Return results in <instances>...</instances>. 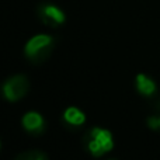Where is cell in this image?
I'll list each match as a JSON object with an SVG mask.
<instances>
[{
	"mask_svg": "<svg viewBox=\"0 0 160 160\" xmlns=\"http://www.w3.org/2000/svg\"><path fill=\"white\" fill-rule=\"evenodd\" d=\"M53 47H55L53 37L48 34H38L25 44L24 53L28 61L32 63H42L51 56Z\"/></svg>",
	"mask_w": 160,
	"mask_h": 160,
	"instance_id": "1",
	"label": "cell"
},
{
	"mask_svg": "<svg viewBox=\"0 0 160 160\" xmlns=\"http://www.w3.org/2000/svg\"><path fill=\"white\" fill-rule=\"evenodd\" d=\"M83 143L86 149L96 158L105 155L114 148L111 132L102 128H91L88 132H86L83 136Z\"/></svg>",
	"mask_w": 160,
	"mask_h": 160,
	"instance_id": "2",
	"label": "cell"
},
{
	"mask_svg": "<svg viewBox=\"0 0 160 160\" xmlns=\"http://www.w3.org/2000/svg\"><path fill=\"white\" fill-rule=\"evenodd\" d=\"M30 90V82L24 75L11 76L2 84V94L7 101H18Z\"/></svg>",
	"mask_w": 160,
	"mask_h": 160,
	"instance_id": "3",
	"label": "cell"
},
{
	"mask_svg": "<svg viewBox=\"0 0 160 160\" xmlns=\"http://www.w3.org/2000/svg\"><path fill=\"white\" fill-rule=\"evenodd\" d=\"M38 17L48 27H59L66 20L63 10L55 4H41L38 7Z\"/></svg>",
	"mask_w": 160,
	"mask_h": 160,
	"instance_id": "4",
	"label": "cell"
},
{
	"mask_svg": "<svg viewBox=\"0 0 160 160\" xmlns=\"http://www.w3.org/2000/svg\"><path fill=\"white\" fill-rule=\"evenodd\" d=\"M21 124L25 132L31 135H41L45 132V119L42 118L41 114L35 111H30L25 114L21 119Z\"/></svg>",
	"mask_w": 160,
	"mask_h": 160,
	"instance_id": "5",
	"label": "cell"
},
{
	"mask_svg": "<svg viewBox=\"0 0 160 160\" xmlns=\"http://www.w3.org/2000/svg\"><path fill=\"white\" fill-rule=\"evenodd\" d=\"M62 119H63V124L68 128H78V127H82L86 122V115L78 107H69L65 110Z\"/></svg>",
	"mask_w": 160,
	"mask_h": 160,
	"instance_id": "6",
	"label": "cell"
},
{
	"mask_svg": "<svg viewBox=\"0 0 160 160\" xmlns=\"http://www.w3.org/2000/svg\"><path fill=\"white\" fill-rule=\"evenodd\" d=\"M136 88L145 97H152L156 93V90H158L156 88V83L150 78H148L146 75H143V73L136 76Z\"/></svg>",
	"mask_w": 160,
	"mask_h": 160,
	"instance_id": "7",
	"label": "cell"
},
{
	"mask_svg": "<svg viewBox=\"0 0 160 160\" xmlns=\"http://www.w3.org/2000/svg\"><path fill=\"white\" fill-rule=\"evenodd\" d=\"M14 160H48L45 153L38 152V150H28V152H22L17 155Z\"/></svg>",
	"mask_w": 160,
	"mask_h": 160,
	"instance_id": "8",
	"label": "cell"
},
{
	"mask_svg": "<svg viewBox=\"0 0 160 160\" xmlns=\"http://www.w3.org/2000/svg\"><path fill=\"white\" fill-rule=\"evenodd\" d=\"M148 124L152 129H156V131H160V111L158 115H153L148 119Z\"/></svg>",
	"mask_w": 160,
	"mask_h": 160,
	"instance_id": "9",
	"label": "cell"
},
{
	"mask_svg": "<svg viewBox=\"0 0 160 160\" xmlns=\"http://www.w3.org/2000/svg\"><path fill=\"white\" fill-rule=\"evenodd\" d=\"M158 111H160V100H159V102H158Z\"/></svg>",
	"mask_w": 160,
	"mask_h": 160,
	"instance_id": "10",
	"label": "cell"
},
{
	"mask_svg": "<svg viewBox=\"0 0 160 160\" xmlns=\"http://www.w3.org/2000/svg\"><path fill=\"white\" fill-rule=\"evenodd\" d=\"M0 149H2V143H0Z\"/></svg>",
	"mask_w": 160,
	"mask_h": 160,
	"instance_id": "11",
	"label": "cell"
}]
</instances>
